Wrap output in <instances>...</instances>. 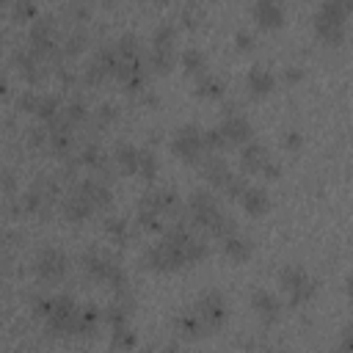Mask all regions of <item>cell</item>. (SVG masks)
I'll return each mask as SVG.
<instances>
[{
	"instance_id": "cell-32",
	"label": "cell",
	"mask_w": 353,
	"mask_h": 353,
	"mask_svg": "<svg viewBox=\"0 0 353 353\" xmlns=\"http://www.w3.org/2000/svg\"><path fill=\"white\" fill-rule=\"evenodd\" d=\"M210 234H215V237H221V240H226V237H232V234H237V221L229 215V212H218L215 215V221L210 223V229H207Z\"/></svg>"
},
{
	"instance_id": "cell-53",
	"label": "cell",
	"mask_w": 353,
	"mask_h": 353,
	"mask_svg": "<svg viewBox=\"0 0 353 353\" xmlns=\"http://www.w3.org/2000/svg\"><path fill=\"white\" fill-rule=\"evenodd\" d=\"M281 174V165L276 163V160H268V165L262 168V176H268V179H276Z\"/></svg>"
},
{
	"instance_id": "cell-31",
	"label": "cell",
	"mask_w": 353,
	"mask_h": 353,
	"mask_svg": "<svg viewBox=\"0 0 353 353\" xmlns=\"http://www.w3.org/2000/svg\"><path fill=\"white\" fill-rule=\"evenodd\" d=\"M138 342L135 331L130 325H110V347L116 350H132Z\"/></svg>"
},
{
	"instance_id": "cell-45",
	"label": "cell",
	"mask_w": 353,
	"mask_h": 353,
	"mask_svg": "<svg viewBox=\"0 0 353 353\" xmlns=\"http://www.w3.org/2000/svg\"><path fill=\"white\" fill-rule=\"evenodd\" d=\"M39 99H41V94H36V91H22V94L17 97V108L25 110V113H36Z\"/></svg>"
},
{
	"instance_id": "cell-23",
	"label": "cell",
	"mask_w": 353,
	"mask_h": 353,
	"mask_svg": "<svg viewBox=\"0 0 353 353\" xmlns=\"http://www.w3.org/2000/svg\"><path fill=\"white\" fill-rule=\"evenodd\" d=\"M221 245H223V254L229 259H234V262H245L251 256V251H254V243L248 237H243V234H232V237L221 240Z\"/></svg>"
},
{
	"instance_id": "cell-39",
	"label": "cell",
	"mask_w": 353,
	"mask_h": 353,
	"mask_svg": "<svg viewBox=\"0 0 353 353\" xmlns=\"http://www.w3.org/2000/svg\"><path fill=\"white\" fill-rule=\"evenodd\" d=\"M138 226L146 229V232H163L165 229L163 226V215H157L152 210H143V207H138Z\"/></svg>"
},
{
	"instance_id": "cell-11",
	"label": "cell",
	"mask_w": 353,
	"mask_h": 353,
	"mask_svg": "<svg viewBox=\"0 0 353 353\" xmlns=\"http://www.w3.org/2000/svg\"><path fill=\"white\" fill-rule=\"evenodd\" d=\"M251 309H254V314L265 323V325H273L279 317H281V301L270 292V290H265V287H259V290H254L251 292Z\"/></svg>"
},
{
	"instance_id": "cell-18",
	"label": "cell",
	"mask_w": 353,
	"mask_h": 353,
	"mask_svg": "<svg viewBox=\"0 0 353 353\" xmlns=\"http://www.w3.org/2000/svg\"><path fill=\"white\" fill-rule=\"evenodd\" d=\"M251 14L262 28H279L284 22V8L273 0H256L251 6Z\"/></svg>"
},
{
	"instance_id": "cell-19",
	"label": "cell",
	"mask_w": 353,
	"mask_h": 353,
	"mask_svg": "<svg viewBox=\"0 0 353 353\" xmlns=\"http://www.w3.org/2000/svg\"><path fill=\"white\" fill-rule=\"evenodd\" d=\"M240 204H243V210H245L248 215H265V212L270 210V196H268L265 188L248 185V190L240 196Z\"/></svg>"
},
{
	"instance_id": "cell-43",
	"label": "cell",
	"mask_w": 353,
	"mask_h": 353,
	"mask_svg": "<svg viewBox=\"0 0 353 353\" xmlns=\"http://www.w3.org/2000/svg\"><path fill=\"white\" fill-rule=\"evenodd\" d=\"M204 146H207V152H221V149L229 146L226 138H223V132H221V127H210V130H204Z\"/></svg>"
},
{
	"instance_id": "cell-33",
	"label": "cell",
	"mask_w": 353,
	"mask_h": 353,
	"mask_svg": "<svg viewBox=\"0 0 353 353\" xmlns=\"http://www.w3.org/2000/svg\"><path fill=\"white\" fill-rule=\"evenodd\" d=\"M61 116H63L72 127H74V124H83V121H88V105H85L80 97H74V99H69V102L63 105Z\"/></svg>"
},
{
	"instance_id": "cell-7",
	"label": "cell",
	"mask_w": 353,
	"mask_h": 353,
	"mask_svg": "<svg viewBox=\"0 0 353 353\" xmlns=\"http://www.w3.org/2000/svg\"><path fill=\"white\" fill-rule=\"evenodd\" d=\"M193 312L199 314V320L204 323V328H207V331L221 328V325L226 323V314H229V309H226V298H223L218 290L204 292V295L196 301Z\"/></svg>"
},
{
	"instance_id": "cell-41",
	"label": "cell",
	"mask_w": 353,
	"mask_h": 353,
	"mask_svg": "<svg viewBox=\"0 0 353 353\" xmlns=\"http://www.w3.org/2000/svg\"><path fill=\"white\" fill-rule=\"evenodd\" d=\"M97 320H99V312L94 303L80 306V334H91L97 328Z\"/></svg>"
},
{
	"instance_id": "cell-26",
	"label": "cell",
	"mask_w": 353,
	"mask_h": 353,
	"mask_svg": "<svg viewBox=\"0 0 353 353\" xmlns=\"http://www.w3.org/2000/svg\"><path fill=\"white\" fill-rule=\"evenodd\" d=\"M113 47H116V52H119L121 61H141V39L135 33H130V30L121 33Z\"/></svg>"
},
{
	"instance_id": "cell-52",
	"label": "cell",
	"mask_w": 353,
	"mask_h": 353,
	"mask_svg": "<svg viewBox=\"0 0 353 353\" xmlns=\"http://www.w3.org/2000/svg\"><path fill=\"white\" fill-rule=\"evenodd\" d=\"M301 77H303V69H301V66H287V69H284V80H287V83H298Z\"/></svg>"
},
{
	"instance_id": "cell-38",
	"label": "cell",
	"mask_w": 353,
	"mask_h": 353,
	"mask_svg": "<svg viewBox=\"0 0 353 353\" xmlns=\"http://www.w3.org/2000/svg\"><path fill=\"white\" fill-rule=\"evenodd\" d=\"M138 176H141V179H146V182H152V179L157 176V157H154V152L141 149V165H138Z\"/></svg>"
},
{
	"instance_id": "cell-8",
	"label": "cell",
	"mask_w": 353,
	"mask_h": 353,
	"mask_svg": "<svg viewBox=\"0 0 353 353\" xmlns=\"http://www.w3.org/2000/svg\"><path fill=\"white\" fill-rule=\"evenodd\" d=\"M33 270L41 281H61L69 270V256L61 248H41L33 259Z\"/></svg>"
},
{
	"instance_id": "cell-16",
	"label": "cell",
	"mask_w": 353,
	"mask_h": 353,
	"mask_svg": "<svg viewBox=\"0 0 353 353\" xmlns=\"http://www.w3.org/2000/svg\"><path fill=\"white\" fill-rule=\"evenodd\" d=\"M268 160H270V154H268L265 143H259V141H248L240 149V165H243V171L262 174V168L268 165Z\"/></svg>"
},
{
	"instance_id": "cell-35",
	"label": "cell",
	"mask_w": 353,
	"mask_h": 353,
	"mask_svg": "<svg viewBox=\"0 0 353 353\" xmlns=\"http://www.w3.org/2000/svg\"><path fill=\"white\" fill-rule=\"evenodd\" d=\"M176 331L185 334V336H201L207 328H204V323L199 320L196 312H185V314L176 317Z\"/></svg>"
},
{
	"instance_id": "cell-13",
	"label": "cell",
	"mask_w": 353,
	"mask_h": 353,
	"mask_svg": "<svg viewBox=\"0 0 353 353\" xmlns=\"http://www.w3.org/2000/svg\"><path fill=\"white\" fill-rule=\"evenodd\" d=\"M14 63H17V69L22 72V77L28 80V83H41L44 77H47V61H41L33 50H17L14 52Z\"/></svg>"
},
{
	"instance_id": "cell-1",
	"label": "cell",
	"mask_w": 353,
	"mask_h": 353,
	"mask_svg": "<svg viewBox=\"0 0 353 353\" xmlns=\"http://www.w3.org/2000/svg\"><path fill=\"white\" fill-rule=\"evenodd\" d=\"M80 265H83V270H85V276H88V279L108 284V287L113 290V295H116V292H127V290H130L124 268H121L116 259H110L108 254H102L99 248L85 251V254L80 256Z\"/></svg>"
},
{
	"instance_id": "cell-30",
	"label": "cell",
	"mask_w": 353,
	"mask_h": 353,
	"mask_svg": "<svg viewBox=\"0 0 353 353\" xmlns=\"http://www.w3.org/2000/svg\"><path fill=\"white\" fill-rule=\"evenodd\" d=\"M149 63H152L154 72H168V69L176 63V50H174V47H154V44H152Z\"/></svg>"
},
{
	"instance_id": "cell-22",
	"label": "cell",
	"mask_w": 353,
	"mask_h": 353,
	"mask_svg": "<svg viewBox=\"0 0 353 353\" xmlns=\"http://www.w3.org/2000/svg\"><path fill=\"white\" fill-rule=\"evenodd\" d=\"M113 160L119 163V168H121L124 174H138L141 149L132 146V143H127V141H121V143H116V149H113Z\"/></svg>"
},
{
	"instance_id": "cell-14",
	"label": "cell",
	"mask_w": 353,
	"mask_h": 353,
	"mask_svg": "<svg viewBox=\"0 0 353 353\" xmlns=\"http://www.w3.org/2000/svg\"><path fill=\"white\" fill-rule=\"evenodd\" d=\"M221 127V132H223V138H226V143L232 146V143H248L251 141V135H254V130H251V121L243 116V113H232V116H223V121L218 124Z\"/></svg>"
},
{
	"instance_id": "cell-36",
	"label": "cell",
	"mask_w": 353,
	"mask_h": 353,
	"mask_svg": "<svg viewBox=\"0 0 353 353\" xmlns=\"http://www.w3.org/2000/svg\"><path fill=\"white\" fill-rule=\"evenodd\" d=\"M110 74H108V69L91 55L88 61H85V66H83V80L88 83V85H99V83H105Z\"/></svg>"
},
{
	"instance_id": "cell-27",
	"label": "cell",
	"mask_w": 353,
	"mask_h": 353,
	"mask_svg": "<svg viewBox=\"0 0 353 353\" xmlns=\"http://www.w3.org/2000/svg\"><path fill=\"white\" fill-rule=\"evenodd\" d=\"M105 234L110 237V243L124 245V243L130 240V223H127V218H121V215H108V218H105Z\"/></svg>"
},
{
	"instance_id": "cell-28",
	"label": "cell",
	"mask_w": 353,
	"mask_h": 353,
	"mask_svg": "<svg viewBox=\"0 0 353 353\" xmlns=\"http://www.w3.org/2000/svg\"><path fill=\"white\" fill-rule=\"evenodd\" d=\"M80 163L88 165L91 171H105L108 168V154L99 143H85L83 152H80Z\"/></svg>"
},
{
	"instance_id": "cell-5",
	"label": "cell",
	"mask_w": 353,
	"mask_h": 353,
	"mask_svg": "<svg viewBox=\"0 0 353 353\" xmlns=\"http://www.w3.org/2000/svg\"><path fill=\"white\" fill-rule=\"evenodd\" d=\"M47 328L61 336H77L80 334V306L72 295H55V309L47 317Z\"/></svg>"
},
{
	"instance_id": "cell-49",
	"label": "cell",
	"mask_w": 353,
	"mask_h": 353,
	"mask_svg": "<svg viewBox=\"0 0 353 353\" xmlns=\"http://www.w3.org/2000/svg\"><path fill=\"white\" fill-rule=\"evenodd\" d=\"M14 14H17V17H33V19L39 17V14H36V6H33L30 0H17V3H14Z\"/></svg>"
},
{
	"instance_id": "cell-17",
	"label": "cell",
	"mask_w": 353,
	"mask_h": 353,
	"mask_svg": "<svg viewBox=\"0 0 353 353\" xmlns=\"http://www.w3.org/2000/svg\"><path fill=\"white\" fill-rule=\"evenodd\" d=\"M201 174H204V179H207L210 185H215V188H221V190H223V185L232 179V168H229L226 157H221V154H210V157H204V163H201Z\"/></svg>"
},
{
	"instance_id": "cell-42",
	"label": "cell",
	"mask_w": 353,
	"mask_h": 353,
	"mask_svg": "<svg viewBox=\"0 0 353 353\" xmlns=\"http://www.w3.org/2000/svg\"><path fill=\"white\" fill-rule=\"evenodd\" d=\"M116 119H119V108L110 105V102H105V105H99V108L94 110V124H97V127H108V124H113Z\"/></svg>"
},
{
	"instance_id": "cell-34",
	"label": "cell",
	"mask_w": 353,
	"mask_h": 353,
	"mask_svg": "<svg viewBox=\"0 0 353 353\" xmlns=\"http://www.w3.org/2000/svg\"><path fill=\"white\" fill-rule=\"evenodd\" d=\"M85 44H88V33H85L83 28H72V30L63 36L61 50H63V55H77Z\"/></svg>"
},
{
	"instance_id": "cell-21",
	"label": "cell",
	"mask_w": 353,
	"mask_h": 353,
	"mask_svg": "<svg viewBox=\"0 0 353 353\" xmlns=\"http://www.w3.org/2000/svg\"><path fill=\"white\" fill-rule=\"evenodd\" d=\"M116 80H121L124 88H130V91H141L143 88V63L141 61H121L116 69Z\"/></svg>"
},
{
	"instance_id": "cell-24",
	"label": "cell",
	"mask_w": 353,
	"mask_h": 353,
	"mask_svg": "<svg viewBox=\"0 0 353 353\" xmlns=\"http://www.w3.org/2000/svg\"><path fill=\"white\" fill-rule=\"evenodd\" d=\"M223 91H226V83L218 74L204 72L201 77H196V94L199 97H204V99H221Z\"/></svg>"
},
{
	"instance_id": "cell-20",
	"label": "cell",
	"mask_w": 353,
	"mask_h": 353,
	"mask_svg": "<svg viewBox=\"0 0 353 353\" xmlns=\"http://www.w3.org/2000/svg\"><path fill=\"white\" fill-rule=\"evenodd\" d=\"M61 210H63V218L72 221V223H83V221L91 218V212H94V207H91L83 196H77L74 190L61 201Z\"/></svg>"
},
{
	"instance_id": "cell-55",
	"label": "cell",
	"mask_w": 353,
	"mask_h": 353,
	"mask_svg": "<svg viewBox=\"0 0 353 353\" xmlns=\"http://www.w3.org/2000/svg\"><path fill=\"white\" fill-rule=\"evenodd\" d=\"M345 287H347V295H350V298H353V273H350V276H347V281H345Z\"/></svg>"
},
{
	"instance_id": "cell-3",
	"label": "cell",
	"mask_w": 353,
	"mask_h": 353,
	"mask_svg": "<svg viewBox=\"0 0 353 353\" xmlns=\"http://www.w3.org/2000/svg\"><path fill=\"white\" fill-rule=\"evenodd\" d=\"M171 152L185 163H204V130L199 124H182L171 141Z\"/></svg>"
},
{
	"instance_id": "cell-6",
	"label": "cell",
	"mask_w": 353,
	"mask_h": 353,
	"mask_svg": "<svg viewBox=\"0 0 353 353\" xmlns=\"http://www.w3.org/2000/svg\"><path fill=\"white\" fill-rule=\"evenodd\" d=\"M141 265L146 268V270H157V273H168V270H176V268H185L188 262H185V256H182V251H176V248H171L168 243H152V245H146L143 248V254H141Z\"/></svg>"
},
{
	"instance_id": "cell-48",
	"label": "cell",
	"mask_w": 353,
	"mask_h": 353,
	"mask_svg": "<svg viewBox=\"0 0 353 353\" xmlns=\"http://www.w3.org/2000/svg\"><path fill=\"white\" fill-rule=\"evenodd\" d=\"M179 17H182L185 25L193 28V25H199V19H201V8H199V6H185V8L179 11Z\"/></svg>"
},
{
	"instance_id": "cell-50",
	"label": "cell",
	"mask_w": 353,
	"mask_h": 353,
	"mask_svg": "<svg viewBox=\"0 0 353 353\" xmlns=\"http://www.w3.org/2000/svg\"><path fill=\"white\" fill-rule=\"evenodd\" d=\"M234 41H237L240 50H251V47H254V33H251L248 28H240V30L234 33Z\"/></svg>"
},
{
	"instance_id": "cell-37",
	"label": "cell",
	"mask_w": 353,
	"mask_h": 353,
	"mask_svg": "<svg viewBox=\"0 0 353 353\" xmlns=\"http://www.w3.org/2000/svg\"><path fill=\"white\" fill-rule=\"evenodd\" d=\"M174 41H176V28L171 22H160L152 30V44L154 47H174Z\"/></svg>"
},
{
	"instance_id": "cell-15",
	"label": "cell",
	"mask_w": 353,
	"mask_h": 353,
	"mask_svg": "<svg viewBox=\"0 0 353 353\" xmlns=\"http://www.w3.org/2000/svg\"><path fill=\"white\" fill-rule=\"evenodd\" d=\"M273 85H276V74H273L268 66L254 63V66L248 69V74H245V88H248L251 97H265V94L273 91Z\"/></svg>"
},
{
	"instance_id": "cell-46",
	"label": "cell",
	"mask_w": 353,
	"mask_h": 353,
	"mask_svg": "<svg viewBox=\"0 0 353 353\" xmlns=\"http://www.w3.org/2000/svg\"><path fill=\"white\" fill-rule=\"evenodd\" d=\"M63 14H66V19L69 22H83V19H88V6H83V3H69V6H63Z\"/></svg>"
},
{
	"instance_id": "cell-56",
	"label": "cell",
	"mask_w": 353,
	"mask_h": 353,
	"mask_svg": "<svg viewBox=\"0 0 353 353\" xmlns=\"http://www.w3.org/2000/svg\"><path fill=\"white\" fill-rule=\"evenodd\" d=\"M154 353H179V350H176V347H174V345H165V347H163V350H154Z\"/></svg>"
},
{
	"instance_id": "cell-10",
	"label": "cell",
	"mask_w": 353,
	"mask_h": 353,
	"mask_svg": "<svg viewBox=\"0 0 353 353\" xmlns=\"http://www.w3.org/2000/svg\"><path fill=\"white\" fill-rule=\"evenodd\" d=\"M143 210H152L157 215H168L174 221H179V212H182V204H179V196L171 190V188H154V190H146L141 196V204Z\"/></svg>"
},
{
	"instance_id": "cell-40",
	"label": "cell",
	"mask_w": 353,
	"mask_h": 353,
	"mask_svg": "<svg viewBox=\"0 0 353 353\" xmlns=\"http://www.w3.org/2000/svg\"><path fill=\"white\" fill-rule=\"evenodd\" d=\"M207 251H210V248H207V243H204L201 237H196V234H193V237H190V243L185 245V262H188V265H193V262L204 259V256H207Z\"/></svg>"
},
{
	"instance_id": "cell-44",
	"label": "cell",
	"mask_w": 353,
	"mask_h": 353,
	"mask_svg": "<svg viewBox=\"0 0 353 353\" xmlns=\"http://www.w3.org/2000/svg\"><path fill=\"white\" fill-rule=\"evenodd\" d=\"M245 190H248V179H245L243 174H232V179L223 185V193H226L229 199H240Z\"/></svg>"
},
{
	"instance_id": "cell-47",
	"label": "cell",
	"mask_w": 353,
	"mask_h": 353,
	"mask_svg": "<svg viewBox=\"0 0 353 353\" xmlns=\"http://www.w3.org/2000/svg\"><path fill=\"white\" fill-rule=\"evenodd\" d=\"M301 143H303V135H301L298 130H287V132L281 135V146H284L287 152H295V149H301Z\"/></svg>"
},
{
	"instance_id": "cell-25",
	"label": "cell",
	"mask_w": 353,
	"mask_h": 353,
	"mask_svg": "<svg viewBox=\"0 0 353 353\" xmlns=\"http://www.w3.org/2000/svg\"><path fill=\"white\" fill-rule=\"evenodd\" d=\"M179 63H182V69H185L188 74H196V77H201V74L207 72V55H204L199 47H188V50H182Z\"/></svg>"
},
{
	"instance_id": "cell-57",
	"label": "cell",
	"mask_w": 353,
	"mask_h": 353,
	"mask_svg": "<svg viewBox=\"0 0 353 353\" xmlns=\"http://www.w3.org/2000/svg\"><path fill=\"white\" fill-rule=\"evenodd\" d=\"M259 353H281V350H279V347H262Z\"/></svg>"
},
{
	"instance_id": "cell-51",
	"label": "cell",
	"mask_w": 353,
	"mask_h": 353,
	"mask_svg": "<svg viewBox=\"0 0 353 353\" xmlns=\"http://www.w3.org/2000/svg\"><path fill=\"white\" fill-rule=\"evenodd\" d=\"M334 353H353V328H345L339 336V345Z\"/></svg>"
},
{
	"instance_id": "cell-12",
	"label": "cell",
	"mask_w": 353,
	"mask_h": 353,
	"mask_svg": "<svg viewBox=\"0 0 353 353\" xmlns=\"http://www.w3.org/2000/svg\"><path fill=\"white\" fill-rule=\"evenodd\" d=\"M74 193L77 196H83L94 210H105L108 204H110V188L102 182V179H94V176H85V179H80L77 185H74Z\"/></svg>"
},
{
	"instance_id": "cell-2",
	"label": "cell",
	"mask_w": 353,
	"mask_h": 353,
	"mask_svg": "<svg viewBox=\"0 0 353 353\" xmlns=\"http://www.w3.org/2000/svg\"><path fill=\"white\" fill-rule=\"evenodd\" d=\"M353 11V3L345 0H325L314 11V33L325 44H339L345 39V17Z\"/></svg>"
},
{
	"instance_id": "cell-29",
	"label": "cell",
	"mask_w": 353,
	"mask_h": 353,
	"mask_svg": "<svg viewBox=\"0 0 353 353\" xmlns=\"http://www.w3.org/2000/svg\"><path fill=\"white\" fill-rule=\"evenodd\" d=\"M30 190H36L47 204H52V201L61 196V185H58V179H55V176H50V174H39V176L33 179Z\"/></svg>"
},
{
	"instance_id": "cell-4",
	"label": "cell",
	"mask_w": 353,
	"mask_h": 353,
	"mask_svg": "<svg viewBox=\"0 0 353 353\" xmlns=\"http://www.w3.org/2000/svg\"><path fill=\"white\" fill-rule=\"evenodd\" d=\"M279 281H281V290H284L290 306H301V303H306L314 295V279L303 268H298V265L281 268Z\"/></svg>"
},
{
	"instance_id": "cell-54",
	"label": "cell",
	"mask_w": 353,
	"mask_h": 353,
	"mask_svg": "<svg viewBox=\"0 0 353 353\" xmlns=\"http://www.w3.org/2000/svg\"><path fill=\"white\" fill-rule=\"evenodd\" d=\"M58 77H61L63 85H74V72L69 66H58Z\"/></svg>"
},
{
	"instance_id": "cell-9",
	"label": "cell",
	"mask_w": 353,
	"mask_h": 353,
	"mask_svg": "<svg viewBox=\"0 0 353 353\" xmlns=\"http://www.w3.org/2000/svg\"><path fill=\"white\" fill-rule=\"evenodd\" d=\"M221 212L218 199L210 190H193L188 199V215L193 221V226L199 229H210V223L215 221V215Z\"/></svg>"
}]
</instances>
